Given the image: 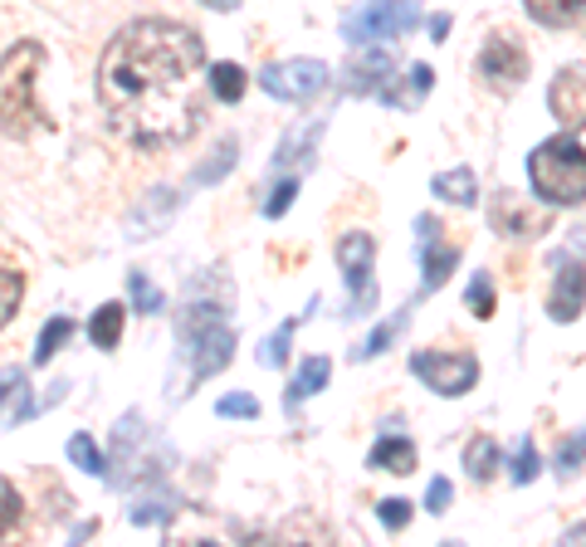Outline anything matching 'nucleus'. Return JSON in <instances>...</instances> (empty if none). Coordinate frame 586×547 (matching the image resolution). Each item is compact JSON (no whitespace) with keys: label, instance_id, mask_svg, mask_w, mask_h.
<instances>
[{"label":"nucleus","instance_id":"7","mask_svg":"<svg viewBox=\"0 0 586 547\" xmlns=\"http://www.w3.org/2000/svg\"><path fill=\"white\" fill-rule=\"evenodd\" d=\"M328 64L322 59H283V64L259 68V88L279 103H313L328 88Z\"/></svg>","mask_w":586,"mask_h":547},{"label":"nucleus","instance_id":"40","mask_svg":"<svg viewBox=\"0 0 586 547\" xmlns=\"http://www.w3.org/2000/svg\"><path fill=\"white\" fill-rule=\"evenodd\" d=\"M430 39H449V15H430Z\"/></svg>","mask_w":586,"mask_h":547},{"label":"nucleus","instance_id":"39","mask_svg":"<svg viewBox=\"0 0 586 547\" xmlns=\"http://www.w3.org/2000/svg\"><path fill=\"white\" fill-rule=\"evenodd\" d=\"M230 162H234V142H225V156H220V162H211V166H201V171H195V181H211V176H225V171H230Z\"/></svg>","mask_w":586,"mask_h":547},{"label":"nucleus","instance_id":"32","mask_svg":"<svg viewBox=\"0 0 586 547\" xmlns=\"http://www.w3.org/2000/svg\"><path fill=\"white\" fill-rule=\"evenodd\" d=\"M171 498H166V494H146L142 498V504H132V508H127V518H132V523H162V518H171Z\"/></svg>","mask_w":586,"mask_h":547},{"label":"nucleus","instance_id":"10","mask_svg":"<svg viewBox=\"0 0 586 547\" xmlns=\"http://www.w3.org/2000/svg\"><path fill=\"white\" fill-rule=\"evenodd\" d=\"M479 74H484L488 88H498V93H508V88H518L527 78V49L518 44L513 35H488V44L479 49Z\"/></svg>","mask_w":586,"mask_h":547},{"label":"nucleus","instance_id":"18","mask_svg":"<svg viewBox=\"0 0 586 547\" xmlns=\"http://www.w3.org/2000/svg\"><path fill=\"white\" fill-rule=\"evenodd\" d=\"M371 469H386V474H410L416 469V445H410L406 435H386L371 445Z\"/></svg>","mask_w":586,"mask_h":547},{"label":"nucleus","instance_id":"13","mask_svg":"<svg viewBox=\"0 0 586 547\" xmlns=\"http://www.w3.org/2000/svg\"><path fill=\"white\" fill-rule=\"evenodd\" d=\"M488 220H494L504 234H537V230H547V215L543 211H527V201H518L513 191H498L494 195Z\"/></svg>","mask_w":586,"mask_h":547},{"label":"nucleus","instance_id":"29","mask_svg":"<svg viewBox=\"0 0 586 547\" xmlns=\"http://www.w3.org/2000/svg\"><path fill=\"white\" fill-rule=\"evenodd\" d=\"M20 298H25V274L20 269H0V328L20 313Z\"/></svg>","mask_w":586,"mask_h":547},{"label":"nucleus","instance_id":"38","mask_svg":"<svg viewBox=\"0 0 586 547\" xmlns=\"http://www.w3.org/2000/svg\"><path fill=\"white\" fill-rule=\"evenodd\" d=\"M449 504H455V484H449V479H430V488H425V508H430V513H445Z\"/></svg>","mask_w":586,"mask_h":547},{"label":"nucleus","instance_id":"36","mask_svg":"<svg viewBox=\"0 0 586 547\" xmlns=\"http://www.w3.org/2000/svg\"><path fill=\"white\" fill-rule=\"evenodd\" d=\"M293 195H298V176H283V181L273 186V195L264 201V215H269V220H279V215L293 205Z\"/></svg>","mask_w":586,"mask_h":547},{"label":"nucleus","instance_id":"27","mask_svg":"<svg viewBox=\"0 0 586 547\" xmlns=\"http://www.w3.org/2000/svg\"><path fill=\"white\" fill-rule=\"evenodd\" d=\"M298 322L303 318H289L279 332H269V338L259 342V361H264V367H283V357H289V342H293V332H298Z\"/></svg>","mask_w":586,"mask_h":547},{"label":"nucleus","instance_id":"21","mask_svg":"<svg viewBox=\"0 0 586 547\" xmlns=\"http://www.w3.org/2000/svg\"><path fill=\"white\" fill-rule=\"evenodd\" d=\"M205 88H211L220 103H240L244 88H250V74H244L240 64H230V59H220L215 68H205Z\"/></svg>","mask_w":586,"mask_h":547},{"label":"nucleus","instance_id":"4","mask_svg":"<svg viewBox=\"0 0 586 547\" xmlns=\"http://www.w3.org/2000/svg\"><path fill=\"white\" fill-rule=\"evenodd\" d=\"M176 332H181V347L191 352V381H205V377L230 367L234 332H230V322H225V308H215V303H191V308H181Z\"/></svg>","mask_w":586,"mask_h":547},{"label":"nucleus","instance_id":"17","mask_svg":"<svg viewBox=\"0 0 586 547\" xmlns=\"http://www.w3.org/2000/svg\"><path fill=\"white\" fill-rule=\"evenodd\" d=\"M527 15L547 29H566V25H586V0H523Z\"/></svg>","mask_w":586,"mask_h":547},{"label":"nucleus","instance_id":"35","mask_svg":"<svg viewBox=\"0 0 586 547\" xmlns=\"http://www.w3.org/2000/svg\"><path fill=\"white\" fill-rule=\"evenodd\" d=\"M582 459H586V430H582V435H572V440L562 445V455H557V474L572 479L576 469H582Z\"/></svg>","mask_w":586,"mask_h":547},{"label":"nucleus","instance_id":"37","mask_svg":"<svg viewBox=\"0 0 586 547\" xmlns=\"http://www.w3.org/2000/svg\"><path fill=\"white\" fill-rule=\"evenodd\" d=\"M15 523H20V494L10 479H0V533H10Z\"/></svg>","mask_w":586,"mask_h":547},{"label":"nucleus","instance_id":"20","mask_svg":"<svg viewBox=\"0 0 586 547\" xmlns=\"http://www.w3.org/2000/svg\"><path fill=\"white\" fill-rule=\"evenodd\" d=\"M430 191H435L440 201H455V205H474V201H479V176L469 171V166H455V171H440L435 181H430Z\"/></svg>","mask_w":586,"mask_h":547},{"label":"nucleus","instance_id":"33","mask_svg":"<svg viewBox=\"0 0 586 547\" xmlns=\"http://www.w3.org/2000/svg\"><path fill=\"white\" fill-rule=\"evenodd\" d=\"M537 469H543V459H537L533 440H523V445H518V455H513V484H533Z\"/></svg>","mask_w":586,"mask_h":547},{"label":"nucleus","instance_id":"34","mask_svg":"<svg viewBox=\"0 0 586 547\" xmlns=\"http://www.w3.org/2000/svg\"><path fill=\"white\" fill-rule=\"evenodd\" d=\"M377 518H381V527H386V533H400V527L410 523V504H406V498H381Z\"/></svg>","mask_w":586,"mask_h":547},{"label":"nucleus","instance_id":"5","mask_svg":"<svg viewBox=\"0 0 586 547\" xmlns=\"http://www.w3.org/2000/svg\"><path fill=\"white\" fill-rule=\"evenodd\" d=\"M410 371H416L435 396H464V391L479 386V357L469 347H459V342L410 352Z\"/></svg>","mask_w":586,"mask_h":547},{"label":"nucleus","instance_id":"3","mask_svg":"<svg viewBox=\"0 0 586 547\" xmlns=\"http://www.w3.org/2000/svg\"><path fill=\"white\" fill-rule=\"evenodd\" d=\"M44 68V49L35 39H20L5 59H0V132L29 137L35 127H49V117L35 103V78Z\"/></svg>","mask_w":586,"mask_h":547},{"label":"nucleus","instance_id":"15","mask_svg":"<svg viewBox=\"0 0 586 547\" xmlns=\"http://www.w3.org/2000/svg\"><path fill=\"white\" fill-rule=\"evenodd\" d=\"M35 416V400H29V377L20 367H0V425H20V420Z\"/></svg>","mask_w":586,"mask_h":547},{"label":"nucleus","instance_id":"14","mask_svg":"<svg viewBox=\"0 0 586 547\" xmlns=\"http://www.w3.org/2000/svg\"><path fill=\"white\" fill-rule=\"evenodd\" d=\"M347 88L352 93H377V98H386V88H391V78H396V64H391V54L386 49H371V54H361V59H352V68H347Z\"/></svg>","mask_w":586,"mask_h":547},{"label":"nucleus","instance_id":"2","mask_svg":"<svg viewBox=\"0 0 586 547\" xmlns=\"http://www.w3.org/2000/svg\"><path fill=\"white\" fill-rule=\"evenodd\" d=\"M527 181L547 205H586V147L576 132H557L527 152Z\"/></svg>","mask_w":586,"mask_h":547},{"label":"nucleus","instance_id":"28","mask_svg":"<svg viewBox=\"0 0 586 547\" xmlns=\"http://www.w3.org/2000/svg\"><path fill=\"white\" fill-rule=\"evenodd\" d=\"M127 293H132L137 313H162V308H166L162 289H156V283H152V279H146V274H142V269H132V274H127Z\"/></svg>","mask_w":586,"mask_h":547},{"label":"nucleus","instance_id":"31","mask_svg":"<svg viewBox=\"0 0 586 547\" xmlns=\"http://www.w3.org/2000/svg\"><path fill=\"white\" fill-rule=\"evenodd\" d=\"M215 416H225V420H254V416H259V400H254L250 391H230V396L215 400Z\"/></svg>","mask_w":586,"mask_h":547},{"label":"nucleus","instance_id":"6","mask_svg":"<svg viewBox=\"0 0 586 547\" xmlns=\"http://www.w3.org/2000/svg\"><path fill=\"white\" fill-rule=\"evenodd\" d=\"M420 20V0H361L357 10L342 15V39L347 44H377V39L406 35Z\"/></svg>","mask_w":586,"mask_h":547},{"label":"nucleus","instance_id":"22","mask_svg":"<svg viewBox=\"0 0 586 547\" xmlns=\"http://www.w3.org/2000/svg\"><path fill=\"white\" fill-rule=\"evenodd\" d=\"M498 465H504V455H498L494 440H488V435H474V440H469L464 469H469V479H474V484H488V479L498 474Z\"/></svg>","mask_w":586,"mask_h":547},{"label":"nucleus","instance_id":"42","mask_svg":"<svg viewBox=\"0 0 586 547\" xmlns=\"http://www.w3.org/2000/svg\"><path fill=\"white\" fill-rule=\"evenodd\" d=\"M576 537H586V523H576V527H566V543H576Z\"/></svg>","mask_w":586,"mask_h":547},{"label":"nucleus","instance_id":"26","mask_svg":"<svg viewBox=\"0 0 586 547\" xmlns=\"http://www.w3.org/2000/svg\"><path fill=\"white\" fill-rule=\"evenodd\" d=\"M494 298H498V289H494V274H488V269H479L474 279H469L464 308L474 313V318H494Z\"/></svg>","mask_w":586,"mask_h":547},{"label":"nucleus","instance_id":"9","mask_svg":"<svg viewBox=\"0 0 586 547\" xmlns=\"http://www.w3.org/2000/svg\"><path fill=\"white\" fill-rule=\"evenodd\" d=\"M416 254H420V289L435 293L440 283L455 274L459 240H449L445 225H440L435 215H420V220H416Z\"/></svg>","mask_w":586,"mask_h":547},{"label":"nucleus","instance_id":"30","mask_svg":"<svg viewBox=\"0 0 586 547\" xmlns=\"http://www.w3.org/2000/svg\"><path fill=\"white\" fill-rule=\"evenodd\" d=\"M406 318H410V308H406V313H396V318H386L381 328H371V332H367V342L357 347V357H377V352H386V342L396 338L400 328H406Z\"/></svg>","mask_w":586,"mask_h":547},{"label":"nucleus","instance_id":"23","mask_svg":"<svg viewBox=\"0 0 586 547\" xmlns=\"http://www.w3.org/2000/svg\"><path fill=\"white\" fill-rule=\"evenodd\" d=\"M430 78H435V74H430V64H416V68H410V74H406V84H400V88H386V98H381V103L416 107L420 98L430 93Z\"/></svg>","mask_w":586,"mask_h":547},{"label":"nucleus","instance_id":"24","mask_svg":"<svg viewBox=\"0 0 586 547\" xmlns=\"http://www.w3.org/2000/svg\"><path fill=\"white\" fill-rule=\"evenodd\" d=\"M68 465H78L84 474H107V455L98 449V440L88 435V430H78V435L68 440Z\"/></svg>","mask_w":586,"mask_h":547},{"label":"nucleus","instance_id":"16","mask_svg":"<svg viewBox=\"0 0 586 547\" xmlns=\"http://www.w3.org/2000/svg\"><path fill=\"white\" fill-rule=\"evenodd\" d=\"M328 377H332V361H328V357H308V361H303V367H298V377L289 381V391H283V406H289V410H298L303 400H308V396H318V391L328 386Z\"/></svg>","mask_w":586,"mask_h":547},{"label":"nucleus","instance_id":"12","mask_svg":"<svg viewBox=\"0 0 586 547\" xmlns=\"http://www.w3.org/2000/svg\"><path fill=\"white\" fill-rule=\"evenodd\" d=\"M586 308V264L582 259H562L557 264L552 293H547V313L552 322H576Z\"/></svg>","mask_w":586,"mask_h":547},{"label":"nucleus","instance_id":"25","mask_svg":"<svg viewBox=\"0 0 586 547\" xmlns=\"http://www.w3.org/2000/svg\"><path fill=\"white\" fill-rule=\"evenodd\" d=\"M68 338H74V318H64V313H59V318H49L44 332H39V342H35V361H39V367H44V361H54V352L64 347Z\"/></svg>","mask_w":586,"mask_h":547},{"label":"nucleus","instance_id":"8","mask_svg":"<svg viewBox=\"0 0 586 547\" xmlns=\"http://www.w3.org/2000/svg\"><path fill=\"white\" fill-rule=\"evenodd\" d=\"M337 264H342V279H347V293H352V308L347 313L377 308V279H371V264H377V240H371L367 230H347L337 240Z\"/></svg>","mask_w":586,"mask_h":547},{"label":"nucleus","instance_id":"1","mask_svg":"<svg viewBox=\"0 0 586 547\" xmlns=\"http://www.w3.org/2000/svg\"><path fill=\"white\" fill-rule=\"evenodd\" d=\"M205 44L176 20H137L98 59V103L132 147H171L205 123Z\"/></svg>","mask_w":586,"mask_h":547},{"label":"nucleus","instance_id":"41","mask_svg":"<svg viewBox=\"0 0 586 547\" xmlns=\"http://www.w3.org/2000/svg\"><path fill=\"white\" fill-rule=\"evenodd\" d=\"M211 10H240V0H205Z\"/></svg>","mask_w":586,"mask_h":547},{"label":"nucleus","instance_id":"19","mask_svg":"<svg viewBox=\"0 0 586 547\" xmlns=\"http://www.w3.org/2000/svg\"><path fill=\"white\" fill-rule=\"evenodd\" d=\"M123 322H127V308L123 303H103V308L88 318V338H93L98 352H113L123 342Z\"/></svg>","mask_w":586,"mask_h":547},{"label":"nucleus","instance_id":"11","mask_svg":"<svg viewBox=\"0 0 586 547\" xmlns=\"http://www.w3.org/2000/svg\"><path fill=\"white\" fill-rule=\"evenodd\" d=\"M547 107L562 123V132H582L586 127V68H562L547 88Z\"/></svg>","mask_w":586,"mask_h":547}]
</instances>
